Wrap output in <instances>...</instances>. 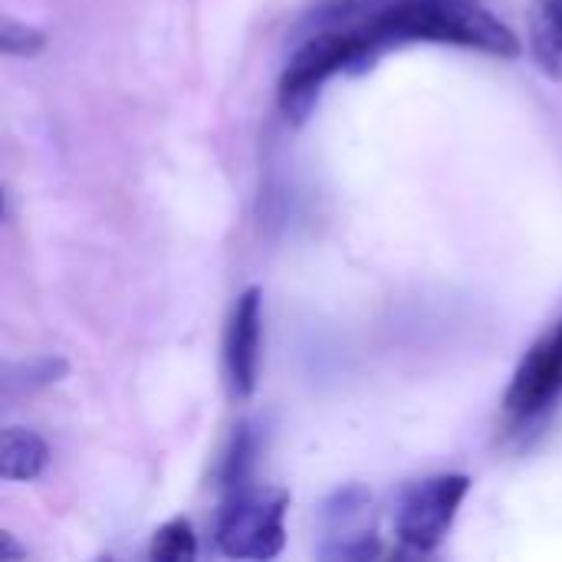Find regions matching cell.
Returning a JSON list of instances; mask_svg holds the SVG:
<instances>
[{"label": "cell", "instance_id": "6da1fadb", "mask_svg": "<svg viewBox=\"0 0 562 562\" xmlns=\"http://www.w3.org/2000/svg\"><path fill=\"white\" fill-rule=\"evenodd\" d=\"M362 30L372 49L395 43H448L481 49L497 59H520V36L474 0H395L372 13Z\"/></svg>", "mask_w": 562, "mask_h": 562}, {"label": "cell", "instance_id": "7a4b0ae2", "mask_svg": "<svg viewBox=\"0 0 562 562\" xmlns=\"http://www.w3.org/2000/svg\"><path fill=\"white\" fill-rule=\"evenodd\" d=\"M379 53L372 49V40L362 26H323L310 33V40L290 56L283 76H280V109L290 122H306L313 112L323 86L342 72V69H366Z\"/></svg>", "mask_w": 562, "mask_h": 562}, {"label": "cell", "instance_id": "3957f363", "mask_svg": "<svg viewBox=\"0 0 562 562\" xmlns=\"http://www.w3.org/2000/svg\"><path fill=\"white\" fill-rule=\"evenodd\" d=\"M290 494L280 487L237 484L224 491L217 514V550L231 560H273L286 547Z\"/></svg>", "mask_w": 562, "mask_h": 562}, {"label": "cell", "instance_id": "277c9868", "mask_svg": "<svg viewBox=\"0 0 562 562\" xmlns=\"http://www.w3.org/2000/svg\"><path fill=\"white\" fill-rule=\"evenodd\" d=\"M468 494H471L468 474H438V477L412 484L402 494L398 510H395L398 540L418 553L438 550L448 540Z\"/></svg>", "mask_w": 562, "mask_h": 562}, {"label": "cell", "instance_id": "5b68a950", "mask_svg": "<svg viewBox=\"0 0 562 562\" xmlns=\"http://www.w3.org/2000/svg\"><path fill=\"white\" fill-rule=\"evenodd\" d=\"M323 547L319 557L329 562H366L382 553L375 497L362 484H342L319 510Z\"/></svg>", "mask_w": 562, "mask_h": 562}, {"label": "cell", "instance_id": "8992f818", "mask_svg": "<svg viewBox=\"0 0 562 562\" xmlns=\"http://www.w3.org/2000/svg\"><path fill=\"white\" fill-rule=\"evenodd\" d=\"M562 398V319L524 356L504 395L514 422H530Z\"/></svg>", "mask_w": 562, "mask_h": 562}, {"label": "cell", "instance_id": "52a82bcc", "mask_svg": "<svg viewBox=\"0 0 562 562\" xmlns=\"http://www.w3.org/2000/svg\"><path fill=\"white\" fill-rule=\"evenodd\" d=\"M260 303L263 293L247 286L231 313L227 336H224V379L234 402H250L260 379Z\"/></svg>", "mask_w": 562, "mask_h": 562}, {"label": "cell", "instance_id": "ba28073f", "mask_svg": "<svg viewBox=\"0 0 562 562\" xmlns=\"http://www.w3.org/2000/svg\"><path fill=\"white\" fill-rule=\"evenodd\" d=\"M530 53L547 79L562 82V0H533Z\"/></svg>", "mask_w": 562, "mask_h": 562}, {"label": "cell", "instance_id": "9c48e42d", "mask_svg": "<svg viewBox=\"0 0 562 562\" xmlns=\"http://www.w3.org/2000/svg\"><path fill=\"white\" fill-rule=\"evenodd\" d=\"M49 448L30 428H7L0 438V474L3 481H36L46 471Z\"/></svg>", "mask_w": 562, "mask_h": 562}, {"label": "cell", "instance_id": "30bf717a", "mask_svg": "<svg viewBox=\"0 0 562 562\" xmlns=\"http://www.w3.org/2000/svg\"><path fill=\"white\" fill-rule=\"evenodd\" d=\"M194 553H198V540H194V530H191V524L184 517L168 520L155 533L151 550H148V557L155 562H184L194 560Z\"/></svg>", "mask_w": 562, "mask_h": 562}, {"label": "cell", "instance_id": "8fae6325", "mask_svg": "<svg viewBox=\"0 0 562 562\" xmlns=\"http://www.w3.org/2000/svg\"><path fill=\"white\" fill-rule=\"evenodd\" d=\"M69 366L66 359L59 356H40V359H30V362H20V366H10V379L7 385H23V389H40V385H53L59 379H66Z\"/></svg>", "mask_w": 562, "mask_h": 562}, {"label": "cell", "instance_id": "7c38bea8", "mask_svg": "<svg viewBox=\"0 0 562 562\" xmlns=\"http://www.w3.org/2000/svg\"><path fill=\"white\" fill-rule=\"evenodd\" d=\"M0 46L7 56H36L43 46H46V36L40 26H30V23H20L13 16L3 20V30H0Z\"/></svg>", "mask_w": 562, "mask_h": 562}]
</instances>
